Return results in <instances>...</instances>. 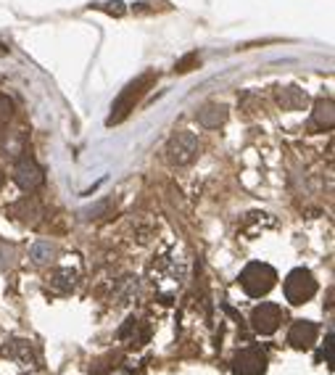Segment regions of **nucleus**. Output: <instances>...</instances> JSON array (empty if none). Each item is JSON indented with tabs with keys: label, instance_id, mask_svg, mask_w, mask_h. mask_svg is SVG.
Returning a JSON list of instances; mask_svg holds the SVG:
<instances>
[{
	"label": "nucleus",
	"instance_id": "obj_23",
	"mask_svg": "<svg viewBox=\"0 0 335 375\" xmlns=\"http://www.w3.org/2000/svg\"><path fill=\"white\" fill-rule=\"evenodd\" d=\"M198 61H201V58H198V53L182 56V58L175 64V72H177V74H188V72H193V69L198 67Z\"/></svg>",
	"mask_w": 335,
	"mask_h": 375
},
{
	"label": "nucleus",
	"instance_id": "obj_16",
	"mask_svg": "<svg viewBox=\"0 0 335 375\" xmlns=\"http://www.w3.org/2000/svg\"><path fill=\"white\" fill-rule=\"evenodd\" d=\"M277 103L282 108H288V111H295V108H304L309 103V95L307 90H301V88H295V85H285L277 90Z\"/></svg>",
	"mask_w": 335,
	"mask_h": 375
},
{
	"label": "nucleus",
	"instance_id": "obj_2",
	"mask_svg": "<svg viewBox=\"0 0 335 375\" xmlns=\"http://www.w3.org/2000/svg\"><path fill=\"white\" fill-rule=\"evenodd\" d=\"M156 82V74L153 72H146V74H140V77H135L119 95H117V101L111 103V114H108L106 124L108 127H114V124H121V122L127 119L130 114H132V108L140 103V98L151 90V85Z\"/></svg>",
	"mask_w": 335,
	"mask_h": 375
},
{
	"label": "nucleus",
	"instance_id": "obj_14",
	"mask_svg": "<svg viewBox=\"0 0 335 375\" xmlns=\"http://www.w3.org/2000/svg\"><path fill=\"white\" fill-rule=\"evenodd\" d=\"M3 357H8V360H14V362H22V365L37 362L35 349H32V344L24 341V338H11V341H6V344H3Z\"/></svg>",
	"mask_w": 335,
	"mask_h": 375
},
{
	"label": "nucleus",
	"instance_id": "obj_8",
	"mask_svg": "<svg viewBox=\"0 0 335 375\" xmlns=\"http://www.w3.org/2000/svg\"><path fill=\"white\" fill-rule=\"evenodd\" d=\"M14 180L16 185L24 188V190H37L45 183V172L32 156H22L14 167Z\"/></svg>",
	"mask_w": 335,
	"mask_h": 375
},
{
	"label": "nucleus",
	"instance_id": "obj_9",
	"mask_svg": "<svg viewBox=\"0 0 335 375\" xmlns=\"http://www.w3.org/2000/svg\"><path fill=\"white\" fill-rule=\"evenodd\" d=\"M317 333H320V328L311 320H295L291 325V331H288V344L295 351H309L317 341Z\"/></svg>",
	"mask_w": 335,
	"mask_h": 375
},
{
	"label": "nucleus",
	"instance_id": "obj_12",
	"mask_svg": "<svg viewBox=\"0 0 335 375\" xmlns=\"http://www.w3.org/2000/svg\"><path fill=\"white\" fill-rule=\"evenodd\" d=\"M275 228H277V219L269 215V212H248V217L243 219V233H248V238L264 235L267 230Z\"/></svg>",
	"mask_w": 335,
	"mask_h": 375
},
{
	"label": "nucleus",
	"instance_id": "obj_3",
	"mask_svg": "<svg viewBox=\"0 0 335 375\" xmlns=\"http://www.w3.org/2000/svg\"><path fill=\"white\" fill-rule=\"evenodd\" d=\"M277 283V272L275 267H269L267 262H251L246 265V269L241 272V285L248 296H267Z\"/></svg>",
	"mask_w": 335,
	"mask_h": 375
},
{
	"label": "nucleus",
	"instance_id": "obj_13",
	"mask_svg": "<svg viewBox=\"0 0 335 375\" xmlns=\"http://www.w3.org/2000/svg\"><path fill=\"white\" fill-rule=\"evenodd\" d=\"M196 119H198L203 130H216V127H222L227 122V106H222V103H203L198 108V114H196Z\"/></svg>",
	"mask_w": 335,
	"mask_h": 375
},
{
	"label": "nucleus",
	"instance_id": "obj_10",
	"mask_svg": "<svg viewBox=\"0 0 335 375\" xmlns=\"http://www.w3.org/2000/svg\"><path fill=\"white\" fill-rule=\"evenodd\" d=\"M8 212H11L14 219L24 222V225H37L42 219V206L37 203V199H29V196H24V199H19L16 203H11Z\"/></svg>",
	"mask_w": 335,
	"mask_h": 375
},
{
	"label": "nucleus",
	"instance_id": "obj_11",
	"mask_svg": "<svg viewBox=\"0 0 335 375\" xmlns=\"http://www.w3.org/2000/svg\"><path fill=\"white\" fill-rule=\"evenodd\" d=\"M119 338L121 341H127L132 349H140L143 344H148V338H151V328H148L143 320L130 317V320L119 328Z\"/></svg>",
	"mask_w": 335,
	"mask_h": 375
},
{
	"label": "nucleus",
	"instance_id": "obj_1",
	"mask_svg": "<svg viewBox=\"0 0 335 375\" xmlns=\"http://www.w3.org/2000/svg\"><path fill=\"white\" fill-rule=\"evenodd\" d=\"M182 278H185V265L180 256H161L159 262L151 267V281L159 291L161 304H169L172 296L177 294V288L182 285Z\"/></svg>",
	"mask_w": 335,
	"mask_h": 375
},
{
	"label": "nucleus",
	"instance_id": "obj_5",
	"mask_svg": "<svg viewBox=\"0 0 335 375\" xmlns=\"http://www.w3.org/2000/svg\"><path fill=\"white\" fill-rule=\"evenodd\" d=\"M198 156V138L193 133H177L166 143V159L175 167H185Z\"/></svg>",
	"mask_w": 335,
	"mask_h": 375
},
{
	"label": "nucleus",
	"instance_id": "obj_24",
	"mask_svg": "<svg viewBox=\"0 0 335 375\" xmlns=\"http://www.w3.org/2000/svg\"><path fill=\"white\" fill-rule=\"evenodd\" d=\"M317 362H327L333 367V333H327V338H325V347L317 354Z\"/></svg>",
	"mask_w": 335,
	"mask_h": 375
},
{
	"label": "nucleus",
	"instance_id": "obj_18",
	"mask_svg": "<svg viewBox=\"0 0 335 375\" xmlns=\"http://www.w3.org/2000/svg\"><path fill=\"white\" fill-rule=\"evenodd\" d=\"M58 254V249H55L51 241H37L32 249H29V259H32V265H37V267H45V265H51Z\"/></svg>",
	"mask_w": 335,
	"mask_h": 375
},
{
	"label": "nucleus",
	"instance_id": "obj_4",
	"mask_svg": "<svg viewBox=\"0 0 335 375\" xmlns=\"http://www.w3.org/2000/svg\"><path fill=\"white\" fill-rule=\"evenodd\" d=\"M282 288H285V299L298 307V304H307L309 299L317 294V281L307 267H295L288 272Z\"/></svg>",
	"mask_w": 335,
	"mask_h": 375
},
{
	"label": "nucleus",
	"instance_id": "obj_22",
	"mask_svg": "<svg viewBox=\"0 0 335 375\" xmlns=\"http://www.w3.org/2000/svg\"><path fill=\"white\" fill-rule=\"evenodd\" d=\"M16 265V249L11 243L0 241V269H8Z\"/></svg>",
	"mask_w": 335,
	"mask_h": 375
},
{
	"label": "nucleus",
	"instance_id": "obj_26",
	"mask_svg": "<svg viewBox=\"0 0 335 375\" xmlns=\"http://www.w3.org/2000/svg\"><path fill=\"white\" fill-rule=\"evenodd\" d=\"M0 183H3V174H0Z\"/></svg>",
	"mask_w": 335,
	"mask_h": 375
},
{
	"label": "nucleus",
	"instance_id": "obj_6",
	"mask_svg": "<svg viewBox=\"0 0 335 375\" xmlns=\"http://www.w3.org/2000/svg\"><path fill=\"white\" fill-rule=\"evenodd\" d=\"M267 354L261 349L246 347L232 357L230 370H232V375H264L267 373Z\"/></svg>",
	"mask_w": 335,
	"mask_h": 375
},
{
	"label": "nucleus",
	"instance_id": "obj_7",
	"mask_svg": "<svg viewBox=\"0 0 335 375\" xmlns=\"http://www.w3.org/2000/svg\"><path fill=\"white\" fill-rule=\"evenodd\" d=\"M282 320V309L272 301H264L251 312V328H254L259 335H272L277 328H280Z\"/></svg>",
	"mask_w": 335,
	"mask_h": 375
},
{
	"label": "nucleus",
	"instance_id": "obj_21",
	"mask_svg": "<svg viewBox=\"0 0 335 375\" xmlns=\"http://www.w3.org/2000/svg\"><path fill=\"white\" fill-rule=\"evenodd\" d=\"M90 8H98V11H103L108 16H124V3L121 0H111V3H90Z\"/></svg>",
	"mask_w": 335,
	"mask_h": 375
},
{
	"label": "nucleus",
	"instance_id": "obj_20",
	"mask_svg": "<svg viewBox=\"0 0 335 375\" xmlns=\"http://www.w3.org/2000/svg\"><path fill=\"white\" fill-rule=\"evenodd\" d=\"M132 296H137V281L127 275V278L121 281L119 288H117V299H119V301H130Z\"/></svg>",
	"mask_w": 335,
	"mask_h": 375
},
{
	"label": "nucleus",
	"instance_id": "obj_25",
	"mask_svg": "<svg viewBox=\"0 0 335 375\" xmlns=\"http://www.w3.org/2000/svg\"><path fill=\"white\" fill-rule=\"evenodd\" d=\"M103 209H108V203L106 201H101L98 206H93V209H85L82 215H85V219H90V217H101L98 212H103Z\"/></svg>",
	"mask_w": 335,
	"mask_h": 375
},
{
	"label": "nucleus",
	"instance_id": "obj_19",
	"mask_svg": "<svg viewBox=\"0 0 335 375\" xmlns=\"http://www.w3.org/2000/svg\"><path fill=\"white\" fill-rule=\"evenodd\" d=\"M8 133V140H0V151L8 156H16V153H22L24 151V143H27V138H24V133H14V130H6Z\"/></svg>",
	"mask_w": 335,
	"mask_h": 375
},
{
	"label": "nucleus",
	"instance_id": "obj_15",
	"mask_svg": "<svg viewBox=\"0 0 335 375\" xmlns=\"http://www.w3.org/2000/svg\"><path fill=\"white\" fill-rule=\"evenodd\" d=\"M77 283H80V272L71 267H58L51 275V288L55 294H71L77 288Z\"/></svg>",
	"mask_w": 335,
	"mask_h": 375
},
{
	"label": "nucleus",
	"instance_id": "obj_17",
	"mask_svg": "<svg viewBox=\"0 0 335 375\" xmlns=\"http://www.w3.org/2000/svg\"><path fill=\"white\" fill-rule=\"evenodd\" d=\"M335 124V108H333V101L327 98H322L314 103V111H311V127H317V130H330Z\"/></svg>",
	"mask_w": 335,
	"mask_h": 375
}]
</instances>
